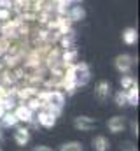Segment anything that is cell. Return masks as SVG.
<instances>
[{
  "label": "cell",
  "instance_id": "obj_1",
  "mask_svg": "<svg viewBox=\"0 0 140 151\" xmlns=\"http://www.w3.org/2000/svg\"><path fill=\"white\" fill-rule=\"evenodd\" d=\"M74 74H75V83L77 86H86L91 79V70H89V65L84 63V62H77L74 65Z\"/></svg>",
  "mask_w": 140,
  "mask_h": 151
},
{
  "label": "cell",
  "instance_id": "obj_2",
  "mask_svg": "<svg viewBox=\"0 0 140 151\" xmlns=\"http://www.w3.org/2000/svg\"><path fill=\"white\" fill-rule=\"evenodd\" d=\"M135 62H137L135 56L123 53V55H117V56H116V60H114V67L117 69V72H121V74H128V72L131 70V67H133Z\"/></svg>",
  "mask_w": 140,
  "mask_h": 151
},
{
  "label": "cell",
  "instance_id": "obj_3",
  "mask_svg": "<svg viewBox=\"0 0 140 151\" xmlns=\"http://www.w3.org/2000/svg\"><path fill=\"white\" fill-rule=\"evenodd\" d=\"M35 121H37L40 127H44V128H53V127L56 125L58 118H56V116H54L53 113H49L47 109H40V111L37 113V118H35Z\"/></svg>",
  "mask_w": 140,
  "mask_h": 151
},
{
  "label": "cell",
  "instance_id": "obj_4",
  "mask_svg": "<svg viewBox=\"0 0 140 151\" xmlns=\"http://www.w3.org/2000/svg\"><path fill=\"white\" fill-rule=\"evenodd\" d=\"M12 113L16 114V118H18V121H23V123H30L32 119H34V111L26 106V104H18L16 107H14V111Z\"/></svg>",
  "mask_w": 140,
  "mask_h": 151
},
{
  "label": "cell",
  "instance_id": "obj_5",
  "mask_svg": "<svg viewBox=\"0 0 140 151\" xmlns=\"http://www.w3.org/2000/svg\"><path fill=\"white\" fill-rule=\"evenodd\" d=\"M74 127L77 130H81V132H89V130H93L96 127V121L93 118H89V116H77L74 119Z\"/></svg>",
  "mask_w": 140,
  "mask_h": 151
},
{
  "label": "cell",
  "instance_id": "obj_6",
  "mask_svg": "<svg viewBox=\"0 0 140 151\" xmlns=\"http://www.w3.org/2000/svg\"><path fill=\"white\" fill-rule=\"evenodd\" d=\"M30 130L26 127H14V141L18 146H26L30 142Z\"/></svg>",
  "mask_w": 140,
  "mask_h": 151
},
{
  "label": "cell",
  "instance_id": "obj_7",
  "mask_svg": "<svg viewBox=\"0 0 140 151\" xmlns=\"http://www.w3.org/2000/svg\"><path fill=\"white\" fill-rule=\"evenodd\" d=\"M107 127H109V130H110L112 134H119V132H123V130L126 128V118H123V116H114V118H110V119L107 121Z\"/></svg>",
  "mask_w": 140,
  "mask_h": 151
},
{
  "label": "cell",
  "instance_id": "obj_8",
  "mask_svg": "<svg viewBox=\"0 0 140 151\" xmlns=\"http://www.w3.org/2000/svg\"><path fill=\"white\" fill-rule=\"evenodd\" d=\"M67 18H69L72 23H74V21H82V19L86 18V11H84V7H82V5L74 4V5H70V7H69Z\"/></svg>",
  "mask_w": 140,
  "mask_h": 151
},
{
  "label": "cell",
  "instance_id": "obj_9",
  "mask_svg": "<svg viewBox=\"0 0 140 151\" xmlns=\"http://www.w3.org/2000/svg\"><path fill=\"white\" fill-rule=\"evenodd\" d=\"M95 95H96V99L102 100V102H105V100L110 97V84H109V81H100V83L96 84Z\"/></svg>",
  "mask_w": 140,
  "mask_h": 151
},
{
  "label": "cell",
  "instance_id": "obj_10",
  "mask_svg": "<svg viewBox=\"0 0 140 151\" xmlns=\"http://www.w3.org/2000/svg\"><path fill=\"white\" fill-rule=\"evenodd\" d=\"M60 46H61L63 51L65 49H75V32L70 30L67 34L60 35Z\"/></svg>",
  "mask_w": 140,
  "mask_h": 151
},
{
  "label": "cell",
  "instance_id": "obj_11",
  "mask_svg": "<svg viewBox=\"0 0 140 151\" xmlns=\"http://www.w3.org/2000/svg\"><path fill=\"white\" fill-rule=\"evenodd\" d=\"M18 118H16V114L12 113V111H5L4 116L0 118V125H2V128H14V127H18Z\"/></svg>",
  "mask_w": 140,
  "mask_h": 151
},
{
  "label": "cell",
  "instance_id": "obj_12",
  "mask_svg": "<svg viewBox=\"0 0 140 151\" xmlns=\"http://www.w3.org/2000/svg\"><path fill=\"white\" fill-rule=\"evenodd\" d=\"M60 62H61L65 67L75 65V63H77V51H75V49H65V51L60 55Z\"/></svg>",
  "mask_w": 140,
  "mask_h": 151
},
{
  "label": "cell",
  "instance_id": "obj_13",
  "mask_svg": "<svg viewBox=\"0 0 140 151\" xmlns=\"http://www.w3.org/2000/svg\"><path fill=\"white\" fill-rule=\"evenodd\" d=\"M137 39H139V34H137V28H126L124 32H123V42L124 44H128V46H133V44H137Z\"/></svg>",
  "mask_w": 140,
  "mask_h": 151
},
{
  "label": "cell",
  "instance_id": "obj_14",
  "mask_svg": "<svg viewBox=\"0 0 140 151\" xmlns=\"http://www.w3.org/2000/svg\"><path fill=\"white\" fill-rule=\"evenodd\" d=\"M110 148V142L105 135H96L93 139V150L95 151H107Z\"/></svg>",
  "mask_w": 140,
  "mask_h": 151
},
{
  "label": "cell",
  "instance_id": "obj_15",
  "mask_svg": "<svg viewBox=\"0 0 140 151\" xmlns=\"http://www.w3.org/2000/svg\"><path fill=\"white\" fill-rule=\"evenodd\" d=\"M126 91V99H128V104L130 106H139V84L130 88V90H124Z\"/></svg>",
  "mask_w": 140,
  "mask_h": 151
},
{
  "label": "cell",
  "instance_id": "obj_16",
  "mask_svg": "<svg viewBox=\"0 0 140 151\" xmlns=\"http://www.w3.org/2000/svg\"><path fill=\"white\" fill-rule=\"evenodd\" d=\"M114 102H116V106H117V107H124V106H128L126 91H124V90H119V91L114 95Z\"/></svg>",
  "mask_w": 140,
  "mask_h": 151
},
{
  "label": "cell",
  "instance_id": "obj_17",
  "mask_svg": "<svg viewBox=\"0 0 140 151\" xmlns=\"http://www.w3.org/2000/svg\"><path fill=\"white\" fill-rule=\"evenodd\" d=\"M133 86H137V81H135L133 76H123L121 77V88L123 90H130Z\"/></svg>",
  "mask_w": 140,
  "mask_h": 151
},
{
  "label": "cell",
  "instance_id": "obj_18",
  "mask_svg": "<svg viewBox=\"0 0 140 151\" xmlns=\"http://www.w3.org/2000/svg\"><path fill=\"white\" fill-rule=\"evenodd\" d=\"M60 151H82V144L77 142V141H70V142H65Z\"/></svg>",
  "mask_w": 140,
  "mask_h": 151
},
{
  "label": "cell",
  "instance_id": "obj_19",
  "mask_svg": "<svg viewBox=\"0 0 140 151\" xmlns=\"http://www.w3.org/2000/svg\"><path fill=\"white\" fill-rule=\"evenodd\" d=\"M0 9H12V0H0Z\"/></svg>",
  "mask_w": 140,
  "mask_h": 151
},
{
  "label": "cell",
  "instance_id": "obj_20",
  "mask_svg": "<svg viewBox=\"0 0 140 151\" xmlns=\"http://www.w3.org/2000/svg\"><path fill=\"white\" fill-rule=\"evenodd\" d=\"M130 127H131V134H133V135H139V123H137L135 119L130 123Z\"/></svg>",
  "mask_w": 140,
  "mask_h": 151
},
{
  "label": "cell",
  "instance_id": "obj_21",
  "mask_svg": "<svg viewBox=\"0 0 140 151\" xmlns=\"http://www.w3.org/2000/svg\"><path fill=\"white\" fill-rule=\"evenodd\" d=\"M123 151H137V148H135L131 142H126V144L123 146Z\"/></svg>",
  "mask_w": 140,
  "mask_h": 151
},
{
  "label": "cell",
  "instance_id": "obj_22",
  "mask_svg": "<svg viewBox=\"0 0 140 151\" xmlns=\"http://www.w3.org/2000/svg\"><path fill=\"white\" fill-rule=\"evenodd\" d=\"M34 151H54V150H51L49 146H35Z\"/></svg>",
  "mask_w": 140,
  "mask_h": 151
},
{
  "label": "cell",
  "instance_id": "obj_23",
  "mask_svg": "<svg viewBox=\"0 0 140 151\" xmlns=\"http://www.w3.org/2000/svg\"><path fill=\"white\" fill-rule=\"evenodd\" d=\"M65 2H67L69 5H74V4H81L82 0H65Z\"/></svg>",
  "mask_w": 140,
  "mask_h": 151
},
{
  "label": "cell",
  "instance_id": "obj_24",
  "mask_svg": "<svg viewBox=\"0 0 140 151\" xmlns=\"http://www.w3.org/2000/svg\"><path fill=\"white\" fill-rule=\"evenodd\" d=\"M4 141V132H2V127H0V142Z\"/></svg>",
  "mask_w": 140,
  "mask_h": 151
},
{
  "label": "cell",
  "instance_id": "obj_25",
  "mask_svg": "<svg viewBox=\"0 0 140 151\" xmlns=\"http://www.w3.org/2000/svg\"><path fill=\"white\" fill-rule=\"evenodd\" d=\"M4 113H5V111H4V107H2V106H0V118H2V116H4Z\"/></svg>",
  "mask_w": 140,
  "mask_h": 151
},
{
  "label": "cell",
  "instance_id": "obj_26",
  "mask_svg": "<svg viewBox=\"0 0 140 151\" xmlns=\"http://www.w3.org/2000/svg\"><path fill=\"white\" fill-rule=\"evenodd\" d=\"M0 100H2V97H0Z\"/></svg>",
  "mask_w": 140,
  "mask_h": 151
},
{
  "label": "cell",
  "instance_id": "obj_27",
  "mask_svg": "<svg viewBox=\"0 0 140 151\" xmlns=\"http://www.w3.org/2000/svg\"><path fill=\"white\" fill-rule=\"evenodd\" d=\"M0 151H2V150H0Z\"/></svg>",
  "mask_w": 140,
  "mask_h": 151
}]
</instances>
